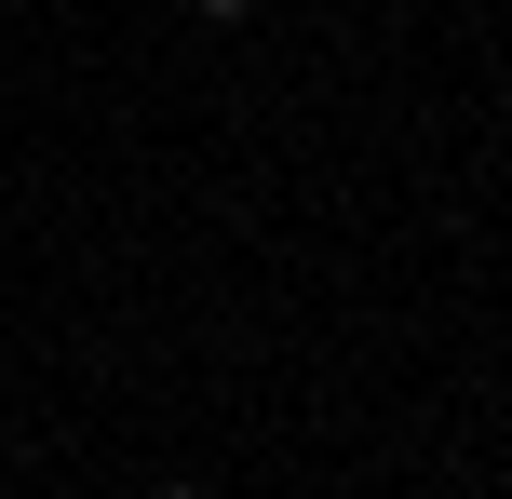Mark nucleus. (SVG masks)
<instances>
[{
    "instance_id": "1",
    "label": "nucleus",
    "mask_w": 512,
    "mask_h": 499,
    "mask_svg": "<svg viewBox=\"0 0 512 499\" xmlns=\"http://www.w3.org/2000/svg\"><path fill=\"white\" fill-rule=\"evenodd\" d=\"M203 14H256V0H203Z\"/></svg>"
},
{
    "instance_id": "2",
    "label": "nucleus",
    "mask_w": 512,
    "mask_h": 499,
    "mask_svg": "<svg viewBox=\"0 0 512 499\" xmlns=\"http://www.w3.org/2000/svg\"><path fill=\"white\" fill-rule=\"evenodd\" d=\"M162 499H203V486H162Z\"/></svg>"
}]
</instances>
